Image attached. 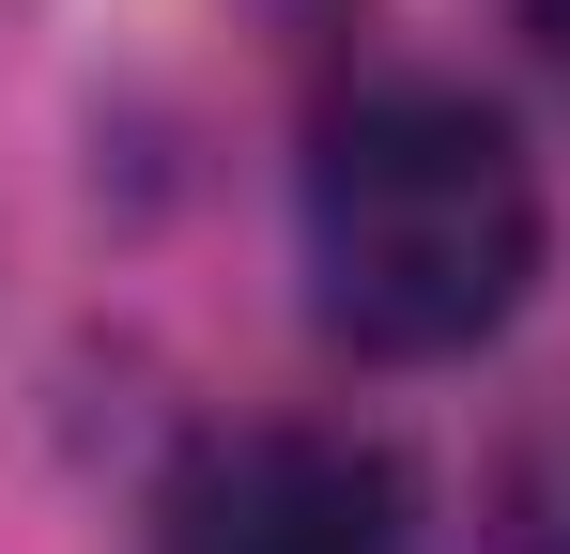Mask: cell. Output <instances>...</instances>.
<instances>
[{"mask_svg":"<svg viewBox=\"0 0 570 554\" xmlns=\"http://www.w3.org/2000/svg\"><path fill=\"white\" fill-rule=\"evenodd\" d=\"M463 554H570V400H540V416L493 447Z\"/></svg>","mask_w":570,"mask_h":554,"instance_id":"3957f363","label":"cell"},{"mask_svg":"<svg viewBox=\"0 0 570 554\" xmlns=\"http://www.w3.org/2000/svg\"><path fill=\"white\" fill-rule=\"evenodd\" d=\"M293 263H308V324L371 369H448L509 339L556 263L524 123L478 78H416V62L340 78L293 155Z\"/></svg>","mask_w":570,"mask_h":554,"instance_id":"6da1fadb","label":"cell"},{"mask_svg":"<svg viewBox=\"0 0 570 554\" xmlns=\"http://www.w3.org/2000/svg\"><path fill=\"white\" fill-rule=\"evenodd\" d=\"M155 554H416V477L340 416H232L155 477Z\"/></svg>","mask_w":570,"mask_h":554,"instance_id":"7a4b0ae2","label":"cell"},{"mask_svg":"<svg viewBox=\"0 0 570 554\" xmlns=\"http://www.w3.org/2000/svg\"><path fill=\"white\" fill-rule=\"evenodd\" d=\"M524 47H540V78L570 92V0H524Z\"/></svg>","mask_w":570,"mask_h":554,"instance_id":"277c9868","label":"cell"}]
</instances>
